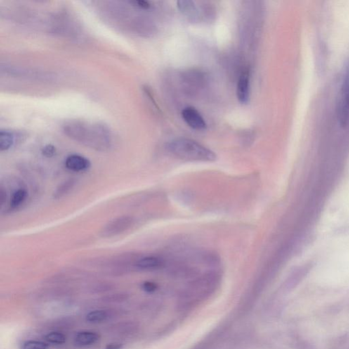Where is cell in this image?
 <instances>
[{
  "mask_svg": "<svg viewBox=\"0 0 349 349\" xmlns=\"http://www.w3.org/2000/svg\"><path fill=\"white\" fill-rule=\"evenodd\" d=\"M62 130L71 140L97 152H106L112 146V133L102 123L72 119L64 123Z\"/></svg>",
  "mask_w": 349,
  "mask_h": 349,
  "instance_id": "6da1fadb",
  "label": "cell"
},
{
  "mask_svg": "<svg viewBox=\"0 0 349 349\" xmlns=\"http://www.w3.org/2000/svg\"><path fill=\"white\" fill-rule=\"evenodd\" d=\"M168 152L178 159L197 162H214L216 154L195 140L180 138L171 140L166 145Z\"/></svg>",
  "mask_w": 349,
  "mask_h": 349,
  "instance_id": "7a4b0ae2",
  "label": "cell"
},
{
  "mask_svg": "<svg viewBox=\"0 0 349 349\" xmlns=\"http://www.w3.org/2000/svg\"><path fill=\"white\" fill-rule=\"evenodd\" d=\"M337 118L340 126L346 127L349 121V71L343 77L336 107Z\"/></svg>",
  "mask_w": 349,
  "mask_h": 349,
  "instance_id": "3957f363",
  "label": "cell"
},
{
  "mask_svg": "<svg viewBox=\"0 0 349 349\" xmlns=\"http://www.w3.org/2000/svg\"><path fill=\"white\" fill-rule=\"evenodd\" d=\"M133 217L123 216L118 217L109 222L101 231V235L104 237H113L119 235L128 230L133 225Z\"/></svg>",
  "mask_w": 349,
  "mask_h": 349,
  "instance_id": "277c9868",
  "label": "cell"
},
{
  "mask_svg": "<svg viewBox=\"0 0 349 349\" xmlns=\"http://www.w3.org/2000/svg\"><path fill=\"white\" fill-rule=\"evenodd\" d=\"M1 72L6 74V75L16 76V77L27 78V79L51 80L53 77V76L47 73V72L29 70L26 68L7 65V64L1 66Z\"/></svg>",
  "mask_w": 349,
  "mask_h": 349,
  "instance_id": "5b68a950",
  "label": "cell"
},
{
  "mask_svg": "<svg viewBox=\"0 0 349 349\" xmlns=\"http://www.w3.org/2000/svg\"><path fill=\"white\" fill-rule=\"evenodd\" d=\"M184 121L192 129L203 130L206 129L207 124L200 113L192 107H186L182 112Z\"/></svg>",
  "mask_w": 349,
  "mask_h": 349,
  "instance_id": "8992f818",
  "label": "cell"
},
{
  "mask_svg": "<svg viewBox=\"0 0 349 349\" xmlns=\"http://www.w3.org/2000/svg\"><path fill=\"white\" fill-rule=\"evenodd\" d=\"M250 71L245 69L239 76L237 86V97L239 102L246 105L250 98Z\"/></svg>",
  "mask_w": 349,
  "mask_h": 349,
  "instance_id": "52a82bcc",
  "label": "cell"
},
{
  "mask_svg": "<svg viewBox=\"0 0 349 349\" xmlns=\"http://www.w3.org/2000/svg\"><path fill=\"white\" fill-rule=\"evenodd\" d=\"M65 166L70 171H86L91 166L89 160L79 154H70L65 160Z\"/></svg>",
  "mask_w": 349,
  "mask_h": 349,
  "instance_id": "ba28073f",
  "label": "cell"
},
{
  "mask_svg": "<svg viewBox=\"0 0 349 349\" xmlns=\"http://www.w3.org/2000/svg\"><path fill=\"white\" fill-rule=\"evenodd\" d=\"M100 339L98 333L95 331H82L76 333L74 340L79 346L87 347L96 343Z\"/></svg>",
  "mask_w": 349,
  "mask_h": 349,
  "instance_id": "9c48e42d",
  "label": "cell"
},
{
  "mask_svg": "<svg viewBox=\"0 0 349 349\" xmlns=\"http://www.w3.org/2000/svg\"><path fill=\"white\" fill-rule=\"evenodd\" d=\"M162 264L163 260L161 258L156 256H148L139 258L135 263V266L140 270H152L159 268Z\"/></svg>",
  "mask_w": 349,
  "mask_h": 349,
  "instance_id": "30bf717a",
  "label": "cell"
},
{
  "mask_svg": "<svg viewBox=\"0 0 349 349\" xmlns=\"http://www.w3.org/2000/svg\"><path fill=\"white\" fill-rule=\"evenodd\" d=\"M16 135L8 130L0 132V150L1 152L9 150L16 143Z\"/></svg>",
  "mask_w": 349,
  "mask_h": 349,
  "instance_id": "8fae6325",
  "label": "cell"
},
{
  "mask_svg": "<svg viewBox=\"0 0 349 349\" xmlns=\"http://www.w3.org/2000/svg\"><path fill=\"white\" fill-rule=\"evenodd\" d=\"M27 191L23 187H19L12 193L10 199V209H15L25 202L27 198Z\"/></svg>",
  "mask_w": 349,
  "mask_h": 349,
  "instance_id": "7c38bea8",
  "label": "cell"
},
{
  "mask_svg": "<svg viewBox=\"0 0 349 349\" xmlns=\"http://www.w3.org/2000/svg\"><path fill=\"white\" fill-rule=\"evenodd\" d=\"M75 182V180L74 179H70V180H67V181L61 184V185L59 186V187H57L56 190L55 191L54 194H53V198L55 199H60L61 198L64 197V196L67 195L73 188Z\"/></svg>",
  "mask_w": 349,
  "mask_h": 349,
  "instance_id": "4fadbf2b",
  "label": "cell"
},
{
  "mask_svg": "<svg viewBox=\"0 0 349 349\" xmlns=\"http://www.w3.org/2000/svg\"><path fill=\"white\" fill-rule=\"evenodd\" d=\"M110 314L109 312L105 310H95L93 311L90 312L86 315V320L88 322L92 323V324H96V323L103 322L107 320L109 317Z\"/></svg>",
  "mask_w": 349,
  "mask_h": 349,
  "instance_id": "5bb4252c",
  "label": "cell"
},
{
  "mask_svg": "<svg viewBox=\"0 0 349 349\" xmlns=\"http://www.w3.org/2000/svg\"><path fill=\"white\" fill-rule=\"evenodd\" d=\"M178 7L180 11L186 16L194 17L197 15V8L194 6V2L190 0H182V1H178L177 3Z\"/></svg>",
  "mask_w": 349,
  "mask_h": 349,
  "instance_id": "9a60e30c",
  "label": "cell"
},
{
  "mask_svg": "<svg viewBox=\"0 0 349 349\" xmlns=\"http://www.w3.org/2000/svg\"><path fill=\"white\" fill-rule=\"evenodd\" d=\"M45 340L48 344L60 345L66 343L67 337L63 333L59 332V331H51L45 336Z\"/></svg>",
  "mask_w": 349,
  "mask_h": 349,
  "instance_id": "2e32d148",
  "label": "cell"
},
{
  "mask_svg": "<svg viewBox=\"0 0 349 349\" xmlns=\"http://www.w3.org/2000/svg\"><path fill=\"white\" fill-rule=\"evenodd\" d=\"M48 344L47 342L39 340H27L21 345L20 349H48Z\"/></svg>",
  "mask_w": 349,
  "mask_h": 349,
  "instance_id": "e0dca14e",
  "label": "cell"
},
{
  "mask_svg": "<svg viewBox=\"0 0 349 349\" xmlns=\"http://www.w3.org/2000/svg\"><path fill=\"white\" fill-rule=\"evenodd\" d=\"M56 148L55 146L51 144H48V145H45L43 147V150H42V153H43V155L45 157L47 158H52L56 154Z\"/></svg>",
  "mask_w": 349,
  "mask_h": 349,
  "instance_id": "ac0fdd59",
  "label": "cell"
},
{
  "mask_svg": "<svg viewBox=\"0 0 349 349\" xmlns=\"http://www.w3.org/2000/svg\"><path fill=\"white\" fill-rule=\"evenodd\" d=\"M142 287H143L144 291H146V292L152 293L155 291L157 289V285L155 283L152 282H145L143 283Z\"/></svg>",
  "mask_w": 349,
  "mask_h": 349,
  "instance_id": "d6986e66",
  "label": "cell"
},
{
  "mask_svg": "<svg viewBox=\"0 0 349 349\" xmlns=\"http://www.w3.org/2000/svg\"><path fill=\"white\" fill-rule=\"evenodd\" d=\"M123 345L119 343H112L107 345L105 349H122Z\"/></svg>",
  "mask_w": 349,
  "mask_h": 349,
  "instance_id": "ffe728a7",
  "label": "cell"
}]
</instances>
